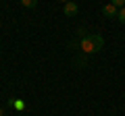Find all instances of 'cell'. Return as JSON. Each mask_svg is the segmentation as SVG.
Returning <instances> with one entry per match:
<instances>
[{
    "instance_id": "cell-2",
    "label": "cell",
    "mask_w": 125,
    "mask_h": 116,
    "mask_svg": "<svg viewBox=\"0 0 125 116\" xmlns=\"http://www.w3.org/2000/svg\"><path fill=\"white\" fill-rule=\"evenodd\" d=\"M102 15H104V17H108V19H113V17H117V15H119V8H117L115 4H111V2H108V4L102 6Z\"/></svg>"
},
{
    "instance_id": "cell-1",
    "label": "cell",
    "mask_w": 125,
    "mask_h": 116,
    "mask_svg": "<svg viewBox=\"0 0 125 116\" xmlns=\"http://www.w3.org/2000/svg\"><path fill=\"white\" fill-rule=\"evenodd\" d=\"M102 46H104V37L100 33H88L81 40V50L85 54H96L98 50H102Z\"/></svg>"
},
{
    "instance_id": "cell-3",
    "label": "cell",
    "mask_w": 125,
    "mask_h": 116,
    "mask_svg": "<svg viewBox=\"0 0 125 116\" xmlns=\"http://www.w3.org/2000/svg\"><path fill=\"white\" fill-rule=\"evenodd\" d=\"M77 4L75 2H67V4H65V15H67V17H75L77 15Z\"/></svg>"
},
{
    "instance_id": "cell-6",
    "label": "cell",
    "mask_w": 125,
    "mask_h": 116,
    "mask_svg": "<svg viewBox=\"0 0 125 116\" xmlns=\"http://www.w3.org/2000/svg\"><path fill=\"white\" fill-rule=\"evenodd\" d=\"M117 19L121 21V25H125V6H123V8H119V15H117Z\"/></svg>"
},
{
    "instance_id": "cell-4",
    "label": "cell",
    "mask_w": 125,
    "mask_h": 116,
    "mask_svg": "<svg viewBox=\"0 0 125 116\" xmlns=\"http://www.w3.org/2000/svg\"><path fill=\"white\" fill-rule=\"evenodd\" d=\"M21 4L25 8H33V6H38V0H21Z\"/></svg>"
},
{
    "instance_id": "cell-5",
    "label": "cell",
    "mask_w": 125,
    "mask_h": 116,
    "mask_svg": "<svg viewBox=\"0 0 125 116\" xmlns=\"http://www.w3.org/2000/svg\"><path fill=\"white\" fill-rule=\"evenodd\" d=\"M9 104H13L17 110H23V108H25V102H21V99H10Z\"/></svg>"
},
{
    "instance_id": "cell-9",
    "label": "cell",
    "mask_w": 125,
    "mask_h": 116,
    "mask_svg": "<svg viewBox=\"0 0 125 116\" xmlns=\"http://www.w3.org/2000/svg\"><path fill=\"white\" fill-rule=\"evenodd\" d=\"M2 114H4V110H2V108H0V116H2Z\"/></svg>"
},
{
    "instance_id": "cell-7",
    "label": "cell",
    "mask_w": 125,
    "mask_h": 116,
    "mask_svg": "<svg viewBox=\"0 0 125 116\" xmlns=\"http://www.w3.org/2000/svg\"><path fill=\"white\" fill-rule=\"evenodd\" d=\"M111 4H115L117 8H123V6H125V0H111Z\"/></svg>"
},
{
    "instance_id": "cell-8",
    "label": "cell",
    "mask_w": 125,
    "mask_h": 116,
    "mask_svg": "<svg viewBox=\"0 0 125 116\" xmlns=\"http://www.w3.org/2000/svg\"><path fill=\"white\" fill-rule=\"evenodd\" d=\"M61 2H65V4H67V2H71V0H61Z\"/></svg>"
}]
</instances>
